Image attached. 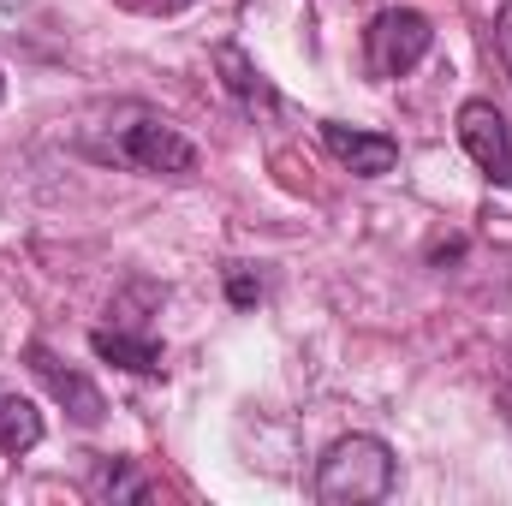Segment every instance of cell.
Here are the masks:
<instances>
[{"mask_svg": "<svg viewBox=\"0 0 512 506\" xmlns=\"http://www.w3.org/2000/svg\"><path fill=\"white\" fill-rule=\"evenodd\" d=\"M227 292H233V304H239V310H245V304H256V298H262V286H256L251 274H233V286H227Z\"/></svg>", "mask_w": 512, "mask_h": 506, "instance_id": "obj_11", "label": "cell"}, {"mask_svg": "<svg viewBox=\"0 0 512 506\" xmlns=\"http://www.w3.org/2000/svg\"><path fill=\"white\" fill-rule=\"evenodd\" d=\"M90 495H96V501H149V477H137L131 459H96Z\"/></svg>", "mask_w": 512, "mask_h": 506, "instance_id": "obj_9", "label": "cell"}, {"mask_svg": "<svg viewBox=\"0 0 512 506\" xmlns=\"http://www.w3.org/2000/svg\"><path fill=\"white\" fill-rule=\"evenodd\" d=\"M322 143H328V155H334L340 167H352L358 179H382V173L399 167V143L382 137V131H358V126L328 120V126H322Z\"/></svg>", "mask_w": 512, "mask_h": 506, "instance_id": "obj_5", "label": "cell"}, {"mask_svg": "<svg viewBox=\"0 0 512 506\" xmlns=\"http://www.w3.org/2000/svg\"><path fill=\"white\" fill-rule=\"evenodd\" d=\"M501 60H507V72H512V0H507V12H501Z\"/></svg>", "mask_w": 512, "mask_h": 506, "instance_id": "obj_12", "label": "cell"}, {"mask_svg": "<svg viewBox=\"0 0 512 506\" xmlns=\"http://www.w3.org/2000/svg\"><path fill=\"white\" fill-rule=\"evenodd\" d=\"M155 6H161V12H179V6H191V0H155Z\"/></svg>", "mask_w": 512, "mask_h": 506, "instance_id": "obj_13", "label": "cell"}, {"mask_svg": "<svg viewBox=\"0 0 512 506\" xmlns=\"http://www.w3.org/2000/svg\"><path fill=\"white\" fill-rule=\"evenodd\" d=\"M399 465L382 435H340L316 465V501L322 506H376L393 495Z\"/></svg>", "mask_w": 512, "mask_h": 506, "instance_id": "obj_2", "label": "cell"}, {"mask_svg": "<svg viewBox=\"0 0 512 506\" xmlns=\"http://www.w3.org/2000/svg\"><path fill=\"white\" fill-rule=\"evenodd\" d=\"M84 149L96 161H114V167H137V173H155V179H191L197 173V143L173 126L167 114L143 108V102H120L102 126L84 137Z\"/></svg>", "mask_w": 512, "mask_h": 506, "instance_id": "obj_1", "label": "cell"}, {"mask_svg": "<svg viewBox=\"0 0 512 506\" xmlns=\"http://www.w3.org/2000/svg\"><path fill=\"white\" fill-rule=\"evenodd\" d=\"M459 143H465V155L483 167L489 185H512V131H507V120H501L495 102L471 96V102L459 108Z\"/></svg>", "mask_w": 512, "mask_h": 506, "instance_id": "obj_4", "label": "cell"}, {"mask_svg": "<svg viewBox=\"0 0 512 506\" xmlns=\"http://www.w3.org/2000/svg\"><path fill=\"white\" fill-rule=\"evenodd\" d=\"M42 441V411L24 393H0V453H30Z\"/></svg>", "mask_w": 512, "mask_h": 506, "instance_id": "obj_8", "label": "cell"}, {"mask_svg": "<svg viewBox=\"0 0 512 506\" xmlns=\"http://www.w3.org/2000/svg\"><path fill=\"white\" fill-rule=\"evenodd\" d=\"M221 72H227V90H233L245 108H274V90L262 84V72H256L239 48H221Z\"/></svg>", "mask_w": 512, "mask_h": 506, "instance_id": "obj_10", "label": "cell"}, {"mask_svg": "<svg viewBox=\"0 0 512 506\" xmlns=\"http://www.w3.org/2000/svg\"><path fill=\"white\" fill-rule=\"evenodd\" d=\"M0 102H6V78H0Z\"/></svg>", "mask_w": 512, "mask_h": 506, "instance_id": "obj_14", "label": "cell"}, {"mask_svg": "<svg viewBox=\"0 0 512 506\" xmlns=\"http://www.w3.org/2000/svg\"><path fill=\"white\" fill-rule=\"evenodd\" d=\"M30 370L48 381V393H54V399H60V405L84 423V429H90V423H102V411H108V405H102V393H96V381H90V376L66 370L48 346H30Z\"/></svg>", "mask_w": 512, "mask_h": 506, "instance_id": "obj_6", "label": "cell"}, {"mask_svg": "<svg viewBox=\"0 0 512 506\" xmlns=\"http://www.w3.org/2000/svg\"><path fill=\"white\" fill-rule=\"evenodd\" d=\"M90 352L108 358V364H120V370H131V376H161V364H167L161 340L126 334V328H96V334H90Z\"/></svg>", "mask_w": 512, "mask_h": 506, "instance_id": "obj_7", "label": "cell"}, {"mask_svg": "<svg viewBox=\"0 0 512 506\" xmlns=\"http://www.w3.org/2000/svg\"><path fill=\"white\" fill-rule=\"evenodd\" d=\"M429 42H435V30H429L423 12L387 6V12L370 18V30H364V60H370L376 78H405V72L429 54Z\"/></svg>", "mask_w": 512, "mask_h": 506, "instance_id": "obj_3", "label": "cell"}]
</instances>
